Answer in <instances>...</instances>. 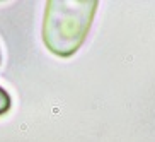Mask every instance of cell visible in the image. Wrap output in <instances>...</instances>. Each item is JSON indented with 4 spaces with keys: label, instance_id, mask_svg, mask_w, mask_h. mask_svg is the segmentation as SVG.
I'll use <instances>...</instances> for the list:
<instances>
[{
    "label": "cell",
    "instance_id": "cell-1",
    "mask_svg": "<svg viewBox=\"0 0 155 142\" xmlns=\"http://www.w3.org/2000/svg\"><path fill=\"white\" fill-rule=\"evenodd\" d=\"M96 0H51L43 17V43L56 57H72L85 41L92 26Z\"/></svg>",
    "mask_w": 155,
    "mask_h": 142
},
{
    "label": "cell",
    "instance_id": "cell-2",
    "mask_svg": "<svg viewBox=\"0 0 155 142\" xmlns=\"http://www.w3.org/2000/svg\"><path fill=\"white\" fill-rule=\"evenodd\" d=\"M10 110V96L4 87H0V115L7 113Z\"/></svg>",
    "mask_w": 155,
    "mask_h": 142
},
{
    "label": "cell",
    "instance_id": "cell-3",
    "mask_svg": "<svg viewBox=\"0 0 155 142\" xmlns=\"http://www.w3.org/2000/svg\"><path fill=\"white\" fill-rule=\"evenodd\" d=\"M0 64H2V51H0Z\"/></svg>",
    "mask_w": 155,
    "mask_h": 142
}]
</instances>
